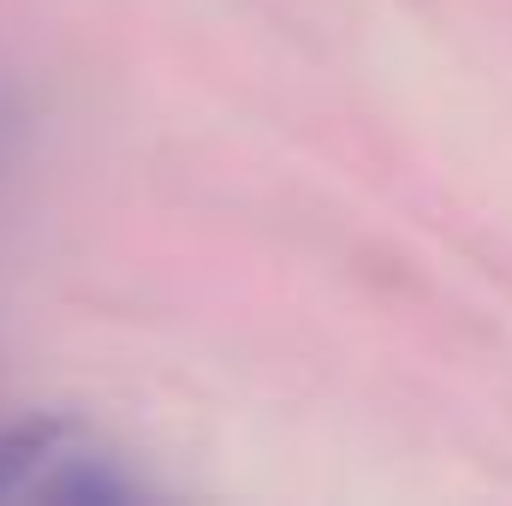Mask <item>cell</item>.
I'll return each instance as SVG.
<instances>
[{
  "instance_id": "obj_1",
  "label": "cell",
  "mask_w": 512,
  "mask_h": 506,
  "mask_svg": "<svg viewBox=\"0 0 512 506\" xmlns=\"http://www.w3.org/2000/svg\"><path fill=\"white\" fill-rule=\"evenodd\" d=\"M78 441L66 417H24L0 429V495H36L54 471V459Z\"/></svg>"
}]
</instances>
